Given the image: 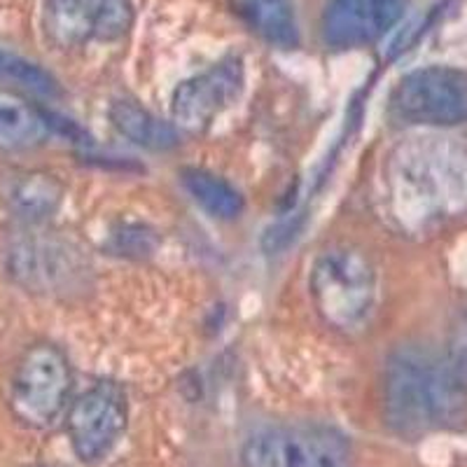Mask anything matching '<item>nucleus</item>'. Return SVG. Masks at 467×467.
I'll return each instance as SVG.
<instances>
[{"instance_id":"1","label":"nucleus","mask_w":467,"mask_h":467,"mask_svg":"<svg viewBox=\"0 0 467 467\" xmlns=\"http://www.w3.org/2000/svg\"><path fill=\"white\" fill-rule=\"evenodd\" d=\"M383 411L402 437L458 431L467 425V379L449 356L425 346H402L388 358Z\"/></svg>"},{"instance_id":"2","label":"nucleus","mask_w":467,"mask_h":467,"mask_svg":"<svg viewBox=\"0 0 467 467\" xmlns=\"http://www.w3.org/2000/svg\"><path fill=\"white\" fill-rule=\"evenodd\" d=\"M393 211L407 224H428L467 208V143L416 139L390 157Z\"/></svg>"},{"instance_id":"3","label":"nucleus","mask_w":467,"mask_h":467,"mask_svg":"<svg viewBox=\"0 0 467 467\" xmlns=\"http://www.w3.org/2000/svg\"><path fill=\"white\" fill-rule=\"evenodd\" d=\"M311 299L325 325L356 332L369 320L377 304V269L353 245H332L311 266Z\"/></svg>"},{"instance_id":"4","label":"nucleus","mask_w":467,"mask_h":467,"mask_svg":"<svg viewBox=\"0 0 467 467\" xmlns=\"http://www.w3.org/2000/svg\"><path fill=\"white\" fill-rule=\"evenodd\" d=\"M73 369L61 348L36 344L24 350L10 379L12 414L28 428H52L68 411Z\"/></svg>"},{"instance_id":"5","label":"nucleus","mask_w":467,"mask_h":467,"mask_svg":"<svg viewBox=\"0 0 467 467\" xmlns=\"http://www.w3.org/2000/svg\"><path fill=\"white\" fill-rule=\"evenodd\" d=\"M7 274L28 292L75 295L87 287L89 262L68 239L47 232H22L5 245Z\"/></svg>"},{"instance_id":"6","label":"nucleus","mask_w":467,"mask_h":467,"mask_svg":"<svg viewBox=\"0 0 467 467\" xmlns=\"http://www.w3.org/2000/svg\"><path fill=\"white\" fill-rule=\"evenodd\" d=\"M390 112L416 127L467 124V70L449 66L411 70L395 87Z\"/></svg>"},{"instance_id":"7","label":"nucleus","mask_w":467,"mask_h":467,"mask_svg":"<svg viewBox=\"0 0 467 467\" xmlns=\"http://www.w3.org/2000/svg\"><path fill=\"white\" fill-rule=\"evenodd\" d=\"M348 440L327 425L266 428L245 441L244 467H346Z\"/></svg>"},{"instance_id":"8","label":"nucleus","mask_w":467,"mask_h":467,"mask_svg":"<svg viewBox=\"0 0 467 467\" xmlns=\"http://www.w3.org/2000/svg\"><path fill=\"white\" fill-rule=\"evenodd\" d=\"M127 395L115 383H96L66 411V431L75 456L96 462L112 451L127 431Z\"/></svg>"},{"instance_id":"9","label":"nucleus","mask_w":467,"mask_h":467,"mask_svg":"<svg viewBox=\"0 0 467 467\" xmlns=\"http://www.w3.org/2000/svg\"><path fill=\"white\" fill-rule=\"evenodd\" d=\"M244 85V61L239 57L223 58L175 87L171 96V117L185 131H203L239 101Z\"/></svg>"},{"instance_id":"10","label":"nucleus","mask_w":467,"mask_h":467,"mask_svg":"<svg viewBox=\"0 0 467 467\" xmlns=\"http://www.w3.org/2000/svg\"><path fill=\"white\" fill-rule=\"evenodd\" d=\"M133 26V0H47L45 31L58 47L112 43Z\"/></svg>"},{"instance_id":"11","label":"nucleus","mask_w":467,"mask_h":467,"mask_svg":"<svg viewBox=\"0 0 467 467\" xmlns=\"http://www.w3.org/2000/svg\"><path fill=\"white\" fill-rule=\"evenodd\" d=\"M404 0H327L323 40L335 49H356L381 40L402 16Z\"/></svg>"},{"instance_id":"12","label":"nucleus","mask_w":467,"mask_h":467,"mask_svg":"<svg viewBox=\"0 0 467 467\" xmlns=\"http://www.w3.org/2000/svg\"><path fill=\"white\" fill-rule=\"evenodd\" d=\"M52 122L45 110L10 89H0V150L26 152L49 139Z\"/></svg>"},{"instance_id":"13","label":"nucleus","mask_w":467,"mask_h":467,"mask_svg":"<svg viewBox=\"0 0 467 467\" xmlns=\"http://www.w3.org/2000/svg\"><path fill=\"white\" fill-rule=\"evenodd\" d=\"M234 10L265 43L281 49H295L299 45L292 0H234Z\"/></svg>"},{"instance_id":"14","label":"nucleus","mask_w":467,"mask_h":467,"mask_svg":"<svg viewBox=\"0 0 467 467\" xmlns=\"http://www.w3.org/2000/svg\"><path fill=\"white\" fill-rule=\"evenodd\" d=\"M108 115H110L112 127L122 133L124 139L140 148L152 150V152H166L178 145V131L173 124L164 122L161 117H157L140 103L119 99V101H112Z\"/></svg>"},{"instance_id":"15","label":"nucleus","mask_w":467,"mask_h":467,"mask_svg":"<svg viewBox=\"0 0 467 467\" xmlns=\"http://www.w3.org/2000/svg\"><path fill=\"white\" fill-rule=\"evenodd\" d=\"M181 181L190 197L218 220L239 218L244 211V197L241 192L227 182L220 175L211 173L206 169H182Z\"/></svg>"},{"instance_id":"16","label":"nucleus","mask_w":467,"mask_h":467,"mask_svg":"<svg viewBox=\"0 0 467 467\" xmlns=\"http://www.w3.org/2000/svg\"><path fill=\"white\" fill-rule=\"evenodd\" d=\"M7 202H10L12 211L19 213L22 218L37 223L58 208L61 185L52 175L22 173L12 181L10 190H7Z\"/></svg>"},{"instance_id":"17","label":"nucleus","mask_w":467,"mask_h":467,"mask_svg":"<svg viewBox=\"0 0 467 467\" xmlns=\"http://www.w3.org/2000/svg\"><path fill=\"white\" fill-rule=\"evenodd\" d=\"M0 78L19 82V85L28 87L33 91H40V94H52L54 91L52 78L47 73H43L40 68H36L33 64L22 61V58L3 57L0 54Z\"/></svg>"},{"instance_id":"18","label":"nucleus","mask_w":467,"mask_h":467,"mask_svg":"<svg viewBox=\"0 0 467 467\" xmlns=\"http://www.w3.org/2000/svg\"><path fill=\"white\" fill-rule=\"evenodd\" d=\"M449 360L453 362L458 372L467 379V311L453 323L451 335H449Z\"/></svg>"}]
</instances>
